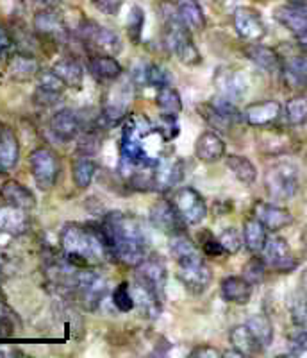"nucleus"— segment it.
<instances>
[{
    "label": "nucleus",
    "instance_id": "obj_49",
    "mask_svg": "<svg viewBox=\"0 0 307 358\" xmlns=\"http://www.w3.org/2000/svg\"><path fill=\"white\" fill-rule=\"evenodd\" d=\"M38 86L47 90V92H52V94H59V95H63V90L66 88L65 83L61 81L52 70H49V72H47V70L41 72L40 70V73H38Z\"/></svg>",
    "mask_w": 307,
    "mask_h": 358
},
{
    "label": "nucleus",
    "instance_id": "obj_34",
    "mask_svg": "<svg viewBox=\"0 0 307 358\" xmlns=\"http://www.w3.org/2000/svg\"><path fill=\"white\" fill-rule=\"evenodd\" d=\"M293 138L284 131H267L263 136L259 138V151L270 156L286 155L291 151Z\"/></svg>",
    "mask_w": 307,
    "mask_h": 358
},
{
    "label": "nucleus",
    "instance_id": "obj_4",
    "mask_svg": "<svg viewBox=\"0 0 307 358\" xmlns=\"http://www.w3.org/2000/svg\"><path fill=\"white\" fill-rule=\"evenodd\" d=\"M300 188V174L295 163L277 162L264 172V190L274 201H290Z\"/></svg>",
    "mask_w": 307,
    "mask_h": 358
},
{
    "label": "nucleus",
    "instance_id": "obj_62",
    "mask_svg": "<svg viewBox=\"0 0 307 358\" xmlns=\"http://www.w3.org/2000/svg\"><path fill=\"white\" fill-rule=\"evenodd\" d=\"M213 2H223V0H213Z\"/></svg>",
    "mask_w": 307,
    "mask_h": 358
},
{
    "label": "nucleus",
    "instance_id": "obj_19",
    "mask_svg": "<svg viewBox=\"0 0 307 358\" xmlns=\"http://www.w3.org/2000/svg\"><path fill=\"white\" fill-rule=\"evenodd\" d=\"M254 217L264 224V228L268 231L274 233L287 228L293 222V215L290 213V210H286L283 206H277V204L264 203V201H257L254 204Z\"/></svg>",
    "mask_w": 307,
    "mask_h": 358
},
{
    "label": "nucleus",
    "instance_id": "obj_51",
    "mask_svg": "<svg viewBox=\"0 0 307 358\" xmlns=\"http://www.w3.org/2000/svg\"><path fill=\"white\" fill-rule=\"evenodd\" d=\"M202 249L207 257H211V258H220V257H223V255H227L225 249H223V245H222V242H220L218 238H214L213 235H206V238L202 241Z\"/></svg>",
    "mask_w": 307,
    "mask_h": 358
},
{
    "label": "nucleus",
    "instance_id": "obj_26",
    "mask_svg": "<svg viewBox=\"0 0 307 358\" xmlns=\"http://www.w3.org/2000/svg\"><path fill=\"white\" fill-rule=\"evenodd\" d=\"M280 73L291 90H307V54H295L284 59Z\"/></svg>",
    "mask_w": 307,
    "mask_h": 358
},
{
    "label": "nucleus",
    "instance_id": "obj_1",
    "mask_svg": "<svg viewBox=\"0 0 307 358\" xmlns=\"http://www.w3.org/2000/svg\"><path fill=\"white\" fill-rule=\"evenodd\" d=\"M111 255L117 262L136 267L149 257V238L142 220L133 213L111 212L102 222Z\"/></svg>",
    "mask_w": 307,
    "mask_h": 358
},
{
    "label": "nucleus",
    "instance_id": "obj_60",
    "mask_svg": "<svg viewBox=\"0 0 307 358\" xmlns=\"http://www.w3.org/2000/svg\"><path fill=\"white\" fill-rule=\"evenodd\" d=\"M302 244H304V249H306V255H307V229L304 231V235H302Z\"/></svg>",
    "mask_w": 307,
    "mask_h": 358
},
{
    "label": "nucleus",
    "instance_id": "obj_46",
    "mask_svg": "<svg viewBox=\"0 0 307 358\" xmlns=\"http://www.w3.org/2000/svg\"><path fill=\"white\" fill-rule=\"evenodd\" d=\"M113 305L117 306L120 312H130L134 308V296H133V289L129 287L127 281H121L120 285L113 290Z\"/></svg>",
    "mask_w": 307,
    "mask_h": 358
},
{
    "label": "nucleus",
    "instance_id": "obj_57",
    "mask_svg": "<svg viewBox=\"0 0 307 358\" xmlns=\"http://www.w3.org/2000/svg\"><path fill=\"white\" fill-rule=\"evenodd\" d=\"M36 4H40L43 9H56L61 4V0H34Z\"/></svg>",
    "mask_w": 307,
    "mask_h": 358
},
{
    "label": "nucleus",
    "instance_id": "obj_13",
    "mask_svg": "<svg viewBox=\"0 0 307 358\" xmlns=\"http://www.w3.org/2000/svg\"><path fill=\"white\" fill-rule=\"evenodd\" d=\"M213 83L220 97L229 99L232 102L243 99L248 90V81L243 70L234 69V66H220L214 73Z\"/></svg>",
    "mask_w": 307,
    "mask_h": 358
},
{
    "label": "nucleus",
    "instance_id": "obj_35",
    "mask_svg": "<svg viewBox=\"0 0 307 358\" xmlns=\"http://www.w3.org/2000/svg\"><path fill=\"white\" fill-rule=\"evenodd\" d=\"M267 231L268 229L264 228V224L255 219V217L245 220V224H243V241H245L248 251L254 252V255L263 251L268 238Z\"/></svg>",
    "mask_w": 307,
    "mask_h": 358
},
{
    "label": "nucleus",
    "instance_id": "obj_7",
    "mask_svg": "<svg viewBox=\"0 0 307 358\" xmlns=\"http://www.w3.org/2000/svg\"><path fill=\"white\" fill-rule=\"evenodd\" d=\"M200 117L209 124L211 127L220 131H230L234 126L241 122L243 113H239L238 108L234 106V102L223 97H214L211 101L202 102L197 106Z\"/></svg>",
    "mask_w": 307,
    "mask_h": 358
},
{
    "label": "nucleus",
    "instance_id": "obj_32",
    "mask_svg": "<svg viewBox=\"0 0 307 358\" xmlns=\"http://www.w3.org/2000/svg\"><path fill=\"white\" fill-rule=\"evenodd\" d=\"M8 73L9 78L15 79V81H31L33 78H38L40 63L34 59L33 54H17L9 59Z\"/></svg>",
    "mask_w": 307,
    "mask_h": 358
},
{
    "label": "nucleus",
    "instance_id": "obj_53",
    "mask_svg": "<svg viewBox=\"0 0 307 358\" xmlns=\"http://www.w3.org/2000/svg\"><path fill=\"white\" fill-rule=\"evenodd\" d=\"M59 99H61L59 94L47 92V90L40 88V86H38L36 92H34V101H36V104H40V106H54Z\"/></svg>",
    "mask_w": 307,
    "mask_h": 358
},
{
    "label": "nucleus",
    "instance_id": "obj_6",
    "mask_svg": "<svg viewBox=\"0 0 307 358\" xmlns=\"http://www.w3.org/2000/svg\"><path fill=\"white\" fill-rule=\"evenodd\" d=\"M177 264V278L184 289L193 296H200L209 289L211 281H213V271L209 265L204 262L200 251L191 255V257L182 258L175 262Z\"/></svg>",
    "mask_w": 307,
    "mask_h": 358
},
{
    "label": "nucleus",
    "instance_id": "obj_11",
    "mask_svg": "<svg viewBox=\"0 0 307 358\" xmlns=\"http://www.w3.org/2000/svg\"><path fill=\"white\" fill-rule=\"evenodd\" d=\"M150 222L154 228L170 236L184 233V226H186V220L182 219L174 201L168 199H159L150 206Z\"/></svg>",
    "mask_w": 307,
    "mask_h": 358
},
{
    "label": "nucleus",
    "instance_id": "obj_56",
    "mask_svg": "<svg viewBox=\"0 0 307 358\" xmlns=\"http://www.w3.org/2000/svg\"><path fill=\"white\" fill-rule=\"evenodd\" d=\"M9 43H11V38H9L8 31H6V29L0 25V52L8 49Z\"/></svg>",
    "mask_w": 307,
    "mask_h": 358
},
{
    "label": "nucleus",
    "instance_id": "obj_3",
    "mask_svg": "<svg viewBox=\"0 0 307 358\" xmlns=\"http://www.w3.org/2000/svg\"><path fill=\"white\" fill-rule=\"evenodd\" d=\"M158 15L163 25V34H165L166 45L170 47L179 62L186 66H197L202 63V54L197 49L191 29L182 20L177 6L161 0L158 4Z\"/></svg>",
    "mask_w": 307,
    "mask_h": 358
},
{
    "label": "nucleus",
    "instance_id": "obj_8",
    "mask_svg": "<svg viewBox=\"0 0 307 358\" xmlns=\"http://www.w3.org/2000/svg\"><path fill=\"white\" fill-rule=\"evenodd\" d=\"M77 34L82 40V43L89 49H93L97 54H111L117 56L121 52V38L114 31L97 24L93 20L81 22Z\"/></svg>",
    "mask_w": 307,
    "mask_h": 358
},
{
    "label": "nucleus",
    "instance_id": "obj_40",
    "mask_svg": "<svg viewBox=\"0 0 307 358\" xmlns=\"http://www.w3.org/2000/svg\"><path fill=\"white\" fill-rule=\"evenodd\" d=\"M156 104L161 110V113L168 115H177L182 111V99L181 94L174 86H163L158 90V95H156Z\"/></svg>",
    "mask_w": 307,
    "mask_h": 358
},
{
    "label": "nucleus",
    "instance_id": "obj_12",
    "mask_svg": "<svg viewBox=\"0 0 307 358\" xmlns=\"http://www.w3.org/2000/svg\"><path fill=\"white\" fill-rule=\"evenodd\" d=\"M172 201L177 206L182 219L186 220V224H190V226H197L207 217L206 199L193 187H182Z\"/></svg>",
    "mask_w": 307,
    "mask_h": 358
},
{
    "label": "nucleus",
    "instance_id": "obj_43",
    "mask_svg": "<svg viewBox=\"0 0 307 358\" xmlns=\"http://www.w3.org/2000/svg\"><path fill=\"white\" fill-rule=\"evenodd\" d=\"M267 264H264L263 258H250V260L245 264L243 267V274L241 276L250 283V285H259V283H263L264 276H267Z\"/></svg>",
    "mask_w": 307,
    "mask_h": 358
},
{
    "label": "nucleus",
    "instance_id": "obj_5",
    "mask_svg": "<svg viewBox=\"0 0 307 358\" xmlns=\"http://www.w3.org/2000/svg\"><path fill=\"white\" fill-rule=\"evenodd\" d=\"M68 292L81 303L86 310H97L107 292V283L100 274L89 271V267L75 268L68 283Z\"/></svg>",
    "mask_w": 307,
    "mask_h": 358
},
{
    "label": "nucleus",
    "instance_id": "obj_54",
    "mask_svg": "<svg viewBox=\"0 0 307 358\" xmlns=\"http://www.w3.org/2000/svg\"><path fill=\"white\" fill-rule=\"evenodd\" d=\"M190 357L191 358H220L223 357V353L218 350V348L209 346V344H202V346L193 348Z\"/></svg>",
    "mask_w": 307,
    "mask_h": 358
},
{
    "label": "nucleus",
    "instance_id": "obj_24",
    "mask_svg": "<svg viewBox=\"0 0 307 358\" xmlns=\"http://www.w3.org/2000/svg\"><path fill=\"white\" fill-rule=\"evenodd\" d=\"M227 145L214 131H204L195 142V156L202 163H216L225 156Z\"/></svg>",
    "mask_w": 307,
    "mask_h": 358
},
{
    "label": "nucleus",
    "instance_id": "obj_20",
    "mask_svg": "<svg viewBox=\"0 0 307 358\" xmlns=\"http://www.w3.org/2000/svg\"><path fill=\"white\" fill-rule=\"evenodd\" d=\"M274 18L299 40L307 34V8L304 6H279L275 8Z\"/></svg>",
    "mask_w": 307,
    "mask_h": 358
},
{
    "label": "nucleus",
    "instance_id": "obj_39",
    "mask_svg": "<svg viewBox=\"0 0 307 358\" xmlns=\"http://www.w3.org/2000/svg\"><path fill=\"white\" fill-rule=\"evenodd\" d=\"M245 324L248 326V330L252 331L257 342L263 348H270L274 342V324H271L270 317L264 313H255L247 319Z\"/></svg>",
    "mask_w": 307,
    "mask_h": 358
},
{
    "label": "nucleus",
    "instance_id": "obj_58",
    "mask_svg": "<svg viewBox=\"0 0 307 358\" xmlns=\"http://www.w3.org/2000/svg\"><path fill=\"white\" fill-rule=\"evenodd\" d=\"M300 287H302L304 292L307 294V271L302 274V278H300Z\"/></svg>",
    "mask_w": 307,
    "mask_h": 358
},
{
    "label": "nucleus",
    "instance_id": "obj_52",
    "mask_svg": "<svg viewBox=\"0 0 307 358\" xmlns=\"http://www.w3.org/2000/svg\"><path fill=\"white\" fill-rule=\"evenodd\" d=\"M91 4L98 9L104 15H110V17H117L120 13L121 6H123V0H91Z\"/></svg>",
    "mask_w": 307,
    "mask_h": 358
},
{
    "label": "nucleus",
    "instance_id": "obj_55",
    "mask_svg": "<svg viewBox=\"0 0 307 358\" xmlns=\"http://www.w3.org/2000/svg\"><path fill=\"white\" fill-rule=\"evenodd\" d=\"M13 335H15V328L11 321L8 317H0V338H9Z\"/></svg>",
    "mask_w": 307,
    "mask_h": 358
},
{
    "label": "nucleus",
    "instance_id": "obj_41",
    "mask_svg": "<svg viewBox=\"0 0 307 358\" xmlns=\"http://www.w3.org/2000/svg\"><path fill=\"white\" fill-rule=\"evenodd\" d=\"M284 115L291 126H302L307 122V95H295L286 102Z\"/></svg>",
    "mask_w": 307,
    "mask_h": 358
},
{
    "label": "nucleus",
    "instance_id": "obj_37",
    "mask_svg": "<svg viewBox=\"0 0 307 358\" xmlns=\"http://www.w3.org/2000/svg\"><path fill=\"white\" fill-rule=\"evenodd\" d=\"M95 172H97V163L91 159V156L81 155L73 159L72 178L77 188H81V190L88 188L91 181H93Z\"/></svg>",
    "mask_w": 307,
    "mask_h": 358
},
{
    "label": "nucleus",
    "instance_id": "obj_25",
    "mask_svg": "<svg viewBox=\"0 0 307 358\" xmlns=\"http://www.w3.org/2000/svg\"><path fill=\"white\" fill-rule=\"evenodd\" d=\"M254 285H250L243 276H227L220 283V294L227 303L245 306L252 299Z\"/></svg>",
    "mask_w": 307,
    "mask_h": 358
},
{
    "label": "nucleus",
    "instance_id": "obj_38",
    "mask_svg": "<svg viewBox=\"0 0 307 358\" xmlns=\"http://www.w3.org/2000/svg\"><path fill=\"white\" fill-rule=\"evenodd\" d=\"M227 167L234 174L236 179H239L243 185H254L257 179V169L247 156L229 155L225 158Z\"/></svg>",
    "mask_w": 307,
    "mask_h": 358
},
{
    "label": "nucleus",
    "instance_id": "obj_48",
    "mask_svg": "<svg viewBox=\"0 0 307 358\" xmlns=\"http://www.w3.org/2000/svg\"><path fill=\"white\" fill-rule=\"evenodd\" d=\"M287 351L293 357H300L307 351V331L300 326H297L295 330L291 331L287 337Z\"/></svg>",
    "mask_w": 307,
    "mask_h": 358
},
{
    "label": "nucleus",
    "instance_id": "obj_30",
    "mask_svg": "<svg viewBox=\"0 0 307 358\" xmlns=\"http://www.w3.org/2000/svg\"><path fill=\"white\" fill-rule=\"evenodd\" d=\"M245 56L252 63H255L259 69L267 70L270 73H277L283 70V59H280V56L271 47H267V45L250 43L245 49Z\"/></svg>",
    "mask_w": 307,
    "mask_h": 358
},
{
    "label": "nucleus",
    "instance_id": "obj_16",
    "mask_svg": "<svg viewBox=\"0 0 307 358\" xmlns=\"http://www.w3.org/2000/svg\"><path fill=\"white\" fill-rule=\"evenodd\" d=\"M280 113H283V106H280L279 102L274 101V99H268V101H259L248 104L245 111H243V117H245V122L248 126L268 127L279 120Z\"/></svg>",
    "mask_w": 307,
    "mask_h": 358
},
{
    "label": "nucleus",
    "instance_id": "obj_47",
    "mask_svg": "<svg viewBox=\"0 0 307 358\" xmlns=\"http://www.w3.org/2000/svg\"><path fill=\"white\" fill-rule=\"evenodd\" d=\"M156 129L163 134V138L166 142H170L174 140L175 136L179 134V124H177V115H168V113H161V117L156 120Z\"/></svg>",
    "mask_w": 307,
    "mask_h": 358
},
{
    "label": "nucleus",
    "instance_id": "obj_9",
    "mask_svg": "<svg viewBox=\"0 0 307 358\" xmlns=\"http://www.w3.org/2000/svg\"><path fill=\"white\" fill-rule=\"evenodd\" d=\"M29 165H31V172H33L36 187L43 192L52 190L61 172L59 158H57L56 152L47 149V147L34 149L29 156Z\"/></svg>",
    "mask_w": 307,
    "mask_h": 358
},
{
    "label": "nucleus",
    "instance_id": "obj_33",
    "mask_svg": "<svg viewBox=\"0 0 307 358\" xmlns=\"http://www.w3.org/2000/svg\"><path fill=\"white\" fill-rule=\"evenodd\" d=\"M230 346L236 348L238 351H241L245 357H250V355H259L264 350L261 344L257 342V338L252 335V331L248 330L247 324H238L234 326L229 334Z\"/></svg>",
    "mask_w": 307,
    "mask_h": 358
},
{
    "label": "nucleus",
    "instance_id": "obj_21",
    "mask_svg": "<svg viewBox=\"0 0 307 358\" xmlns=\"http://www.w3.org/2000/svg\"><path fill=\"white\" fill-rule=\"evenodd\" d=\"M133 296H134V305L137 310L143 313V317L147 319H158L159 313L163 310V294L152 287L145 285L142 281L134 280L133 287Z\"/></svg>",
    "mask_w": 307,
    "mask_h": 358
},
{
    "label": "nucleus",
    "instance_id": "obj_15",
    "mask_svg": "<svg viewBox=\"0 0 307 358\" xmlns=\"http://www.w3.org/2000/svg\"><path fill=\"white\" fill-rule=\"evenodd\" d=\"M184 179V162L165 155L154 167V188L159 192H168L177 187Z\"/></svg>",
    "mask_w": 307,
    "mask_h": 358
},
{
    "label": "nucleus",
    "instance_id": "obj_22",
    "mask_svg": "<svg viewBox=\"0 0 307 358\" xmlns=\"http://www.w3.org/2000/svg\"><path fill=\"white\" fill-rule=\"evenodd\" d=\"M50 131L59 142H72L82 131V122L73 110H59L50 118Z\"/></svg>",
    "mask_w": 307,
    "mask_h": 358
},
{
    "label": "nucleus",
    "instance_id": "obj_27",
    "mask_svg": "<svg viewBox=\"0 0 307 358\" xmlns=\"http://www.w3.org/2000/svg\"><path fill=\"white\" fill-rule=\"evenodd\" d=\"M0 199L8 204H13V206L27 210V212L36 206V197H34L33 192L15 179H9L0 187Z\"/></svg>",
    "mask_w": 307,
    "mask_h": 358
},
{
    "label": "nucleus",
    "instance_id": "obj_45",
    "mask_svg": "<svg viewBox=\"0 0 307 358\" xmlns=\"http://www.w3.org/2000/svg\"><path fill=\"white\" fill-rule=\"evenodd\" d=\"M218 241L222 242L227 255H236V252H239V249L243 248V244H245L243 235L239 233L238 228H234V226L223 229V231L218 235Z\"/></svg>",
    "mask_w": 307,
    "mask_h": 358
},
{
    "label": "nucleus",
    "instance_id": "obj_44",
    "mask_svg": "<svg viewBox=\"0 0 307 358\" xmlns=\"http://www.w3.org/2000/svg\"><path fill=\"white\" fill-rule=\"evenodd\" d=\"M172 73L166 66L152 63L147 65V85L154 86V88H163V86H170Z\"/></svg>",
    "mask_w": 307,
    "mask_h": 358
},
{
    "label": "nucleus",
    "instance_id": "obj_17",
    "mask_svg": "<svg viewBox=\"0 0 307 358\" xmlns=\"http://www.w3.org/2000/svg\"><path fill=\"white\" fill-rule=\"evenodd\" d=\"M166 278H168V273H166V265L159 257H154V255H150V257H147L142 264L136 265L134 280L142 281V283H145V285L152 287V289L158 290L159 294L165 292Z\"/></svg>",
    "mask_w": 307,
    "mask_h": 358
},
{
    "label": "nucleus",
    "instance_id": "obj_29",
    "mask_svg": "<svg viewBox=\"0 0 307 358\" xmlns=\"http://www.w3.org/2000/svg\"><path fill=\"white\" fill-rule=\"evenodd\" d=\"M20 158V143L11 127L0 126V171H11Z\"/></svg>",
    "mask_w": 307,
    "mask_h": 358
},
{
    "label": "nucleus",
    "instance_id": "obj_28",
    "mask_svg": "<svg viewBox=\"0 0 307 358\" xmlns=\"http://www.w3.org/2000/svg\"><path fill=\"white\" fill-rule=\"evenodd\" d=\"M88 69L98 81H117L123 73L121 65L111 54H95V56H91L88 62Z\"/></svg>",
    "mask_w": 307,
    "mask_h": 358
},
{
    "label": "nucleus",
    "instance_id": "obj_50",
    "mask_svg": "<svg viewBox=\"0 0 307 358\" xmlns=\"http://www.w3.org/2000/svg\"><path fill=\"white\" fill-rule=\"evenodd\" d=\"M290 312L295 326H300V328H304L307 331V303L297 299V301H293L290 305Z\"/></svg>",
    "mask_w": 307,
    "mask_h": 358
},
{
    "label": "nucleus",
    "instance_id": "obj_10",
    "mask_svg": "<svg viewBox=\"0 0 307 358\" xmlns=\"http://www.w3.org/2000/svg\"><path fill=\"white\" fill-rule=\"evenodd\" d=\"M261 258H263L268 268H274L277 273H291L299 265L286 238L279 235L268 236L267 244L261 251Z\"/></svg>",
    "mask_w": 307,
    "mask_h": 358
},
{
    "label": "nucleus",
    "instance_id": "obj_63",
    "mask_svg": "<svg viewBox=\"0 0 307 358\" xmlns=\"http://www.w3.org/2000/svg\"><path fill=\"white\" fill-rule=\"evenodd\" d=\"M306 163H307V156H306Z\"/></svg>",
    "mask_w": 307,
    "mask_h": 358
},
{
    "label": "nucleus",
    "instance_id": "obj_18",
    "mask_svg": "<svg viewBox=\"0 0 307 358\" xmlns=\"http://www.w3.org/2000/svg\"><path fill=\"white\" fill-rule=\"evenodd\" d=\"M34 29L41 38L52 41H63L68 36L65 20L61 18L56 9H41L34 17Z\"/></svg>",
    "mask_w": 307,
    "mask_h": 358
},
{
    "label": "nucleus",
    "instance_id": "obj_36",
    "mask_svg": "<svg viewBox=\"0 0 307 358\" xmlns=\"http://www.w3.org/2000/svg\"><path fill=\"white\" fill-rule=\"evenodd\" d=\"M182 20L186 22L191 31H204L207 25L206 13L198 0H175Z\"/></svg>",
    "mask_w": 307,
    "mask_h": 358
},
{
    "label": "nucleus",
    "instance_id": "obj_2",
    "mask_svg": "<svg viewBox=\"0 0 307 358\" xmlns=\"http://www.w3.org/2000/svg\"><path fill=\"white\" fill-rule=\"evenodd\" d=\"M61 249L66 262L79 268L113 258L104 229L93 224H65V228L61 229Z\"/></svg>",
    "mask_w": 307,
    "mask_h": 358
},
{
    "label": "nucleus",
    "instance_id": "obj_61",
    "mask_svg": "<svg viewBox=\"0 0 307 358\" xmlns=\"http://www.w3.org/2000/svg\"><path fill=\"white\" fill-rule=\"evenodd\" d=\"M300 45H302V47H306V49H307V34L304 38H300Z\"/></svg>",
    "mask_w": 307,
    "mask_h": 358
},
{
    "label": "nucleus",
    "instance_id": "obj_59",
    "mask_svg": "<svg viewBox=\"0 0 307 358\" xmlns=\"http://www.w3.org/2000/svg\"><path fill=\"white\" fill-rule=\"evenodd\" d=\"M287 4L304 6V8H307V0H287Z\"/></svg>",
    "mask_w": 307,
    "mask_h": 358
},
{
    "label": "nucleus",
    "instance_id": "obj_23",
    "mask_svg": "<svg viewBox=\"0 0 307 358\" xmlns=\"http://www.w3.org/2000/svg\"><path fill=\"white\" fill-rule=\"evenodd\" d=\"M29 226H31V220H29L27 210L13 206L4 201L0 203V233L18 236L24 235Z\"/></svg>",
    "mask_w": 307,
    "mask_h": 358
},
{
    "label": "nucleus",
    "instance_id": "obj_31",
    "mask_svg": "<svg viewBox=\"0 0 307 358\" xmlns=\"http://www.w3.org/2000/svg\"><path fill=\"white\" fill-rule=\"evenodd\" d=\"M52 72L56 73L61 81L65 83L66 88L79 90L84 83V69L73 57H63L59 62L54 63Z\"/></svg>",
    "mask_w": 307,
    "mask_h": 358
},
{
    "label": "nucleus",
    "instance_id": "obj_14",
    "mask_svg": "<svg viewBox=\"0 0 307 358\" xmlns=\"http://www.w3.org/2000/svg\"><path fill=\"white\" fill-rule=\"evenodd\" d=\"M232 24H234L238 36L245 41H250V43L261 41L267 36V25H264L263 17L254 8L241 6V8L236 9L234 15H232Z\"/></svg>",
    "mask_w": 307,
    "mask_h": 358
},
{
    "label": "nucleus",
    "instance_id": "obj_42",
    "mask_svg": "<svg viewBox=\"0 0 307 358\" xmlns=\"http://www.w3.org/2000/svg\"><path fill=\"white\" fill-rule=\"evenodd\" d=\"M143 27H145V11H143L142 6L134 4L129 11V17H127V36L134 45L142 41Z\"/></svg>",
    "mask_w": 307,
    "mask_h": 358
}]
</instances>
